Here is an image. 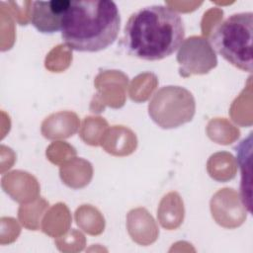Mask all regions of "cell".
<instances>
[{
  "label": "cell",
  "mask_w": 253,
  "mask_h": 253,
  "mask_svg": "<svg viewBox=\"0 0 253 253\" xmlns=\"http://www.w3.org/2000/svg\"><path fill=\"white\" fill-rule=\"evenodd\" d=\"M185 40L181 16L163 5L145 6L132 13L124 28V47L143 60H160L173 54Z\"/></svg>",
  "instance_id": "cell-1"
},
{
  "label": "cell",
  "mask_w": 253,
  "mask_h": 253,
  "mask_svg": "<svg viewBox=\"0 0 253 253\" xmlns=\"http://www.w3.org/2000/svg\"><path fill=\"white\" fill-rule=\"evenodd\" d=\"M120 24V12L114 1H71L63 17L61 39L73 50L100 51L117 40Z\"/></svg>",
  "instance_id": "cell-2"
},
{
  "label": "cell",
  "mask_w": 253,
  "mask_h": 253,
  "mask_svg": "<svg viewBox=\"0 0 253 253\" xmlns=\"http://www.w3.org/2000/svg\"><path fill=\"white\" fill-rule=\"evenodd\" d=\"M253 13L232 14L218 23L210 37L214 52L236 68L252 71Z\"/></svg>",
  "instance_id": "cell-3"
},
{
  "label": "cell",
  "mask_w": 253,
  "mask_h": 253,
  "mask_svg": "<svg viewBox=\"0 0 253 253\" xmlns=\"http://www.w3.org/2000/svg\"><path fill=\"white\" fill-rule=\"evenodd\" d=\"M196 110L190 91L180 86H164L152 97L148 114L162 128H174L190 122Z\"/></svg>",
  "instance_id": "cell-4"
},
{
  "label": "cell",
  "mask_w": 253,
  "mask_h": 253,
  "mask_svg": "<svg viewBox=\"0 0 253 253\" xmlns=\"http://www.w3.org/2000/svg\"><path fill=\"white\" fill-rule=\"evenodd\" d=\"M177 61L182 77L208 73L217 64L216 54L210 42L201 36H192L184 40L179 47Z\"/></svg>",
  "instance_id": "cell-5"
},
{
  "label": "cell",
  "mask_w": 253,
  "mask_h": 253,
  "mask_svg": "<svg viewBox=\"0 0 253 253\" xmlns=\"http://www.w3.org/2000/svg\"><path fill=\"white\" fill-rule=\"evenodd\" d=\"M69 0L34 1L30 19L32 25L42 34H54L61 30L63 17L69 8Z\"/></svg>",
  "instance_id": "cell-6"
},
{
  "label": "cell",
  "mask_w": 253,
  "mask_h": 253,
  "mask_svg": "<svg viewBox=\"0 0 253 253\" xmlns=\"http://www.w3.org/2000/svg\"><path fill=\"white\" fill-rule=\"evenodd\" d=\"M237 152V162L241 172L240 198L244 207L251 212V149L252 132L235 147Z\"/></svg>",
  "instance_id": "cell-7"
}]
</instances>
